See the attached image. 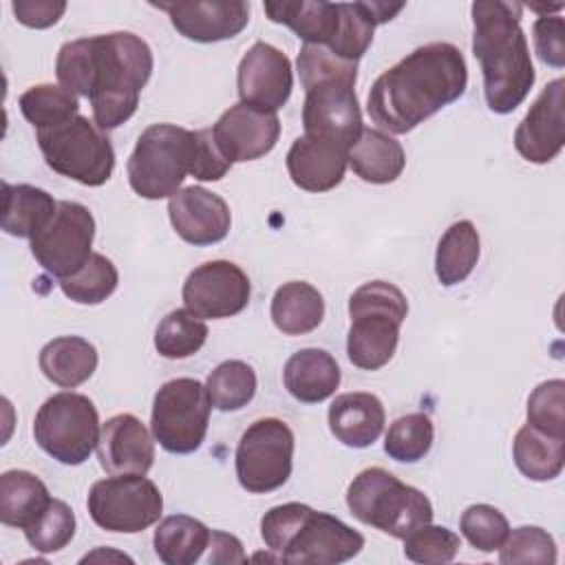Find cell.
<instances>
[{
    "instance_id": "7a4b0ae2",
    "label": "cell",
    "mask_w": 565,
    "mask_h": 565,
    "mask_svg": "<svg viewBox=\"0 0 565 565\" xmlns=\"http://www.w3.org/2000/svg\"><path fill=\"white\" fill-rule=\"evenodd\" d=\"M466 86L468 66L461 49L450 42H430L402 57L373 82L366 113L380 128L406 135L457 102Z\"/></svg>"
},
{
    "instance_id": "7402d4cb",
    "label": "cell",
    "mask_w": 565,
    "mask_h": 565,
    "mask_svg": "<svg viewBox=\"0 0 565 565\" xmlns=\"http://www.w3.org/2000/svg\"><path fill=\"white\" fill-rule=\"evenodd\" d=\"M285 163L296 188L305 192H329L342 183L349 152L302 135L291 143Z\"/></svg>"
},
{
    "instance_id": "6da1fadb",
    "label": "cell",
    "mask_w": 565,
    "mask_h": 565,
    "mask_svg": "<svg viewBox=\"0 0 565 565\" xmlns=\"http://www.w3.org/2000/svg\"><path fill=\"white\" fill-rule=\"evenodd\" d=\"M152 66L146 40L115 31L62 44L55 75L66 90L90 99L93 119L102 130H115L135 115Z\"/></svg>"
},
{
    "instance_id": "30bf717a",
    "label": "cell",
    "mask_w": 565,
    "mask_h": 565,
    "mask_svg": "<svg viewBox=\"0 0 565 565\" xmlns=\"http://www.w3.org/2000/svg\"><path fill=\"white\" fill-rule=\"evenodd\" d=\"M210 395L194 377H177L154 393L150 430L154 441L172 455H188L201 448L210 424Z\"/></svg>"
},
{
    "instance_id": "ac0fdd59",
    "label": "cell",
    "mask_w": 565,
    "mask_h": 565,
    "mask_svg": "<svg viewBox=\"0 0 565 565\" xmlns=\"http://www.w3.org/2000/svg\"><path fill=\"white\" fill-rule=\"evenodd\" d=\"M212 135L227 161H256L271 152L278 143L280 119L276 113H265L245 104H234L216 119Z\"/></svg>"
},
{
    "instance_id": "e0dca14e",
    "label": "cell",
    "mask_w": 565,
    "mask_h": 565,
    "mask_svg": "<svg viewBox=\"0 0 565 565\" xmlns=\"http://www.w3.org/2000/svg\"><path fill=\"white\" fill-rule=\"evenodd\" d=\"M565 143V79H552L514 130V148L530 163L556 159Z\"/></svg>"
},
{
    "instance_id": "b9f144b4",
    "label": "cell",
    "mask_w": 565,
    "mask_h": 565,
    "mask_svg": "<svg viewBox=\"0 0 565 565\" xmlns=\"http://www.w3.org/2000/svg\"><path fill=\"white\" fill-rule=\"evenodd\" d=\"M459 530L475 550L490 554L503 545L510 532V523L505 514L494 505L475 503L461 512Z\"/></svg>"
},
{
    "instance_id": "60d3db41",
    "label": "cell",
    "mask_w": 565,
    "mask_h": 565,
    "mask_svg": "<svg viewBox=\"0 0 565 565\" xmlns=\"http://www.w3.org/2000/svg\"><path fill=\"white\" fill-rule=\"evenodd\" d=\"M558 558L556 543L552 534L539 525H521L508 532L503 545L499 547V563L516 565V563H539L554 565Z\"/></svg>"
},
{
    "instance_id": "5bb4252c",
    "label": "cell",
    "mask_w": 565,
    "mask_h": 565,
    "mask_svg": "<svg viewBox=\"0 0 565 565\" xmlns=\"http://www.w3.org/2000/svg\"><path fill=\"white\" fill-rule=\"evenodd\" d=\"M183 302L199 318L221 320L249 305L252 282L232 260H210L194 267L183 282Z\"/></svg>"
},
{
    "instance_id": "e575fe53",
    "label": "cell",
    "mask_w": 565,
    "mask_h": 565,
    "mask_svg": "<svg viewBox=\"0 0 565 565\" xmlns=\"http://www.w3.org/2000/svg\"><path fill=\"white\" fill-rule=\"evenodd\" d=\"M18 106H20L24 119L38 130L60 126V124L73 119L79 110L75 93L66 90L64 86H55V84H38V86L26 88L20 95Z\"/></svg>"
},
{
    "instance_id": "836d02e7",
    "label": "cell",
    "mask_w": 565,
    "mask_h": 565,
    "mask_svg": "<svg viewBox=\"0 0 565 565\" xmlns=\"http://www.w3.org/2000/svg\"><path fill=\"white\" fill-rule=\"evenodd\" d=\"M256 373L243 360L221 362L205 382L210 402L214 408L230 413L247 406L256 395Z\"/></svg>"
},
{
    "instance_id": "1f68e13d",
    "label": "cell",
    "mask_w": 565,
    "mask_h": 565,
    "mask_svg": "<svg viewBox=\"0 0 565 565\" xmlns=\"http://www.w3.org/2000/svg\"><path fill=\"white\" fill-rule=\"evenodd\" d=\"M512 457L523 477L532 481H552L565 466V439L545 435L525 424L514 435Z\"/></svg>"
},
{
    "instance_id": "ab89813d",
    "label": "cell",
    "mask_w": 565,
    "mask_h": 565,
    "mask_svg": "<svg viewBox=\"0 0 565 565\" xmlns=\"http://www.w3.org/2000/svg\"><path fill=\"white\" fill-rule=\"evenodd\" d=\"M75 536V514L73 508L62 501L53 499L44 514L24 530V539L29 545L42 554H53L64 550Z\"/></svg>"
},
{
    "instance_id": "ee69618b",
    "label": "cell",
    "mask_w": 565,
    "mask_h": 565,
    "mask_svg": "<svg viewBox=\"0 0 565 565\" xmlns=\"http://www.w3.org/2000/svg\"><path fill=\"white\" fill-rule=\"evenodd\" d=\"M402 541H404V556L413 563H433V565L450 563L461 547V541L452 530L444 525H430V523L419 525L417 530L406 534Z\"/></svg>"
},
{
    "instance_id": "7c38bea8",
    "label": "cell",
    "mask_w": 565,
    "mask_h": 565,
    "mask_svg": "<svg viewBox=\"0 0 565 565\" xmlns=\"http://www.w3.org/2000/svg\"><path fill=\"white\" fill-rule=\"evenodd\" d=\"M236 477L243 490L265 494L287 483L294 468V433L278 417L247 426L236 446Z\"/></svg>"
},
{
    "instance_id": "277c9868",
    "label": "cell",
    "mask_w": 565,
    "mask_h": 565,
    "mask_svg": "<svg viewBox=\"0 0 565 565\" xmlns=\"http://www.w3.org/2000/svg\"><path fill=\"white\" fill-rule=\"evenodd\" d=\"M260 536L271 552L265 558L289 565H338L364 547L358 530L296 501L267 510L260 519Z\"/></svg>"
},
{
    "instance_id": "cb8c5ba5",
    "label": "cell",
    "mask_w": 565,
    "mask_h": 565,
    "mask_svg": "<svg viewBox=\"0 0 565 565\" xmlns=\"http://www.w3.org/2000/svg\"><path fill=\"white\" fill-rule=\"evenodd\" d=\"M340 366L324 349H300L282 369V382L289 395L302 404L324 402L340 386Z\"/></svg>"
},
{
    "instance_id": "8992f818",
    "label": "cell",
    "mask_w": 565,
    "mask_h": 565,
    "mask_svg": "<svg viewBox=\"0 0 565 565\" xmlns=\"http://www.w3.org/2000/svg\"><path fill=\"white\" fill-rule=\"evenodd\" d=\"M347 505L360 523L377 527L393 539H404L419 525L430 523L435 514L430 499L422 490L402 483L380 466L362 470L349 483Z\"/></svg>"
},
{
    "instance_id": "4316f807",
    "label": "cell",
    "mask_w": 565,
    "mask_h": 565,
    "mask_svg": "<svg viewBox=\"0 0 565 565\" xmlns=\"http://www.w3.org/2000/svg\"><path fill=\"white\" fill-rule=\"evenodd\" d=\"M97 349L79 335H60L40 351V371L62 388L84 384L97 369Z\"/></svg>"
},
{
    "instance_id": "f35d334b",
    "label": "cell",
    "mask_w": 565,
    "mask_h": 565,
    "mask_svg": "<svg viewBox=\"0 0 565 565\" xmlns=\"http://www.w3.org/2000/svg\"><path fill=\"white\" fill-rule=\"evenodd\" d=\"M296 66L305 93L329 82H347L353 86L358 82V64L338 57L322 44H302Z\"/></svg>"
},
{
    "instance_id": "bcb514c9",
    "label": "cell",
    "mask_w": 565,
    "mask_h": 565,
    "mask_svg": "<svg viewBox=\"0 0 565 565\" xmlns=\"http://www.w3.org/2000/svg\"><path fill=\"white\" fill-rule=\"evenodd\" d=\"M232 168V161L218 150L210 128L194 130V159L190 174L199 181H221Z\"/></svg>"
},
{
    "instance_id": "4fadbf2b",
    "label": "cell",
    "mask_w": 565,
    "mask_h": 565,
    "mask_svg": "<svg viewBox=\"0 0 565 565\" xmlns=\"http://www.w3.org/2000/svg\"><path fill=\"white\" fill-rule=\"evenodd\" d=\"M95 218L75 201H60L51 221L31 238V254L38 265L57 280L77 274L90 258Z\"/></svg>"
},
{
    "instance_id": "9a60e30c",
    "label": "cell",
    "mask_w": 565,
    "mask_h": 565,
    "mask_svg": "<svg viewBox=\"0 0 565 565\" xmlns=\"http://www.w3.org/2000/svg\"><path fill=\"white\" fill-rule=\"evenodd\" d=\"M302 128L307 137L333 143L349 152L362 132L355 86L347 82H329L307 90Z\"/></svg>"
},
{
    "instance_id": "681fc988",
    "label": "cell",
    "mask_w": 565,
    "mask_h": 565,
    "mask_svg": "<svg viewBox=\"0 0 565 565\" xmlns=\"http://www.w3.org/2000/svg\"><path fill=\"white\" fill-rule=\"evenodd\" d=\"M110 556H119V558H121V561H132V558H130V556H126V554H119V552H113V554H110V552H108V550H106V552H104V550H102V547H99V550H95V552H90V554H86V556H84V558H82V563H88V561H97V558H106V561H108V558H110Z\"/></svg>"
},
{
    "instance_id": "7bdbcfd3",
    "label": "cell",
    "mask_w": 565,
    "mask_h": 565,
    "mask_svg": "<svg viewBox=\"0 0 565 565\" xmlns=\"http://www.w3.org/2000/svg\"><path fill=\"white\" fill-rule=\"evenodd\" d=\"M527 424L545 435L565 439V382H541L527 397Z\"/></svg>"
},
{
    "instance_id": "44dd1931",
    "label": "cell",
    "mask_w": 565,
    "mask_h": 565,
    "mask_svg": "<svg viewBox=\"0 0 565 565\" xmlns=\"http://www.w3.org/2000/svg\"><path fill=\"white\" fill-rule=\"evenodd\" d=\"M97 459L106 475H146L154 463L152 435L139 417L113 415L102 426Z\"/></svg>"
},
{
    "instance_id": "8fae6325",
    "label": "cell",
    "mask_w": 565,
    "mask_h": 565,
    "mask_svg": "<svg viewBox=\"0 0 565 565\" xmlns=\"http://www.w3.org/2000/svg\"><path fill=\"white\" fill-rule=\"evenodd\" d=\"M86 508L102 530L137 534L159 521L163 497L143 475H110L90 486Z\"/></svg>"
},
{
    "instance_id": "f546056e",
    "label": "cell",
    "mask_w": 565,
    "mask_h": 565,
    "mask_svg": "<svg viewBox=\"0 0 565 565\" xmlns=\"http://www.w3.org/2000/svg\"><path fill=\"white\" fill-rule=\"evenodd\" d=\"M274 327L285 335H305L324 318V298L322 294L305 282L291 280L276 289L269 307Z\"/></svg>"
},
{
    "instance_id": "52a82bcc",
    "label": "cell",
    "mask_w": 565,
    "mask_h": 565,
    "mask_svg": "<svg viewBox=\"0 0 565 565\" xmlns=\"http://www.w3.org/2000/svg\"><path fill=\"white\" fill-rule=\"evenodd\" d=\"M194 159V130L177 124L148 126L126 163L128 183L141 199L159 201L179 192Z\"/></svg>"
},
{
    "instance_id": "d590c367",
    "label": "cell",
    "mask_w": 565,
    "mask_h": 565,
    "mask_svg": "<svg viewBox=\"0 0 565 565\" xmlns=\"http://www.w3.org/2000/svg\"><path fill=\"white\" fill-rule=\"evenodd\" d=\"M207 340V324L190 309L170 311L154 331V349L168 360L194 355Z\"/></svg>"
},
{
    "instance_id": "8d00e7d4",
    "label": "cell",
    "mask_w": 565,
    "mask_h": 565,
    "mask_svg": "<svg viewBox=\"0 0 565 565\" xmlns=\"http://www.w3.org/2000/svg\"><path fill=\"white\" fill-rule=\"evenodd\" d=\"M117 282L119 271L113 260L99 252H93L77 274L60 280V289L77 305H99L113 296Z\"/></svg>"
},
{
    "instance_id": "3957f363",
    "label": "cell",
    "mask_w": 565,
    "mask_h": 565,
    "mask_svg": "<svg viewBox=\"0 0 565 565\" xmlns=\"http://www.w3.org/2000/svg\"><path fill=\"white\" fill-rule=\"evenodd\" d=\"M472 13V53L481 64L486 104L508 115L523 104L536 73L521 29V4L505 0H477Z\"/></svg>"
},
{
    "instance_id": "603a6c76",
    "label": "cell",
    "mask_w": 565,
    "mask_h": 565,
    "mask_svg": "<svg viewBox=\"0 0 565 565\" xmlns=\"http://www.w3.org/2000/svg\"><path fill=\"white\" fill-rule=\"evenodd\" d=\"M331 435L349 448L371 446L384 430L386 413L377 395L355 391L338 395L327 413Z\"/></svg>"
},
{
    "instance_id": "c3c4849f",
    "label": "cell",
    "mask_w": 565,
    "mask_h": 565,
    "mask_svg": "<svg viewBox=\"0 0 565 565\" xmlns=\"http://www.w3.org/2000/svg\"><path fill=\"white\" fill-rule=\"evenodd\" d=\"M205 561L207 563H241V561H245L243 545L236 536H232L227 532L212 530V539H210Z\"/></svg>"
},
{
    "instance_id": "74e56055",
    "label": "cell",
    "mask_w": 565,
    "mask_h": 565,
    "mask_svg": "<svg viewBox=\"0 0 565 565\" xmlns=\"http://www.w3.org/2000/svg\"><path fill=\"white\" fill-rule=\"evenodd\" d=\"M435 426L426 413H408L397 417L384 437V452L402 463L424 459L433 446Z\"/></svg>"
},
{
    "instance_id": "7dc6e473",
    "label": "cell",
    "mask_w": 565,
    "mask_h": 565,
    "mask_svg": "<svg viewBox=\"0 0 565 565\" xmlns=\"http://www.w3.org/2000/svg\"><path fill=\"white\" fill-rule=\"evenodd\" d=\"M13 15L20 24L29 29H49L66 11L64 0H13Z\"/></svg>"
},
{
    "instance_id": "83f0119b",
    "label": "cell",
    "mask_w": 565,
    "mask_h": 565,
    "mask_svg": "<svg viewBox=\"0 0 565 565\" xmlns=\"http://www.w3.org/2000/svg\"><path fill=\"white\" fill-rule=\"evenodd\" d=\"M49 488L29 470H7L0 475V521L9 527L26 530L51 503Z\"/></svg>"
},
{
    "instance_id": "d6986e66",
    "label": "cell",
    "mask_w": 565,
    "mask_h": 565,
    "mask_svg": "<svg viewBox=\"0 0 565 565\" xmlns=\"http://www.w3.org/2000/svg\"><path fill=\"white\" fill-rule=\"evenodd\" d=\"M152 7L170 15L179 35L203 44L232 40L249 22V2L243 0L152 2Z\"/></svg>"
},
{
    "instance_id": "4dcf8cb0",
    "label": "cell",
    "mask_w": 565,
    "mask_h": 565,
    "mask_svg": "<svg viewBox=\"0 0 565 565\" xmlns=\"http://www.w3.org/2000/svg\"><path fill=\"white\" fill-rule=\"evenodd\" d=\"M212 530L194 516H166L152 536L154 554L166 565H194L210 547Z\"/></svg>"
},
{
    "instance_id": "f1b7e54d",
    "label": "cell",
    "mask_w": 565,
    "mask_h": 565,
    "mask_svg": "<svg viewBox=\"0 0 565 565\" xmlns=\"http://www.w3.org/2000/svg\"><path fill=\"white\" fill-rule=\"evenodd\" d=\"M53 196L29 183H2V218L0 227L9 236L33 238L55 214Z\"/></svg>"
},
{
    "instance_id": "2e32d148",
    "label": "cell",
    "mask_w": 565,
    "mask_h": 565,
    "mask_svg": "<svg viewBox=\"0 0 565 565\" xmlns=\"http://www.w3.org/2000/svg\"><path fill=\"white\" fill-rule=\"evenodd\" d=\"M236 82L241 104L276 113L287 104L294 88L291 62L280 49L267 42H254L238 64Z\"/></svg>"
},
{
    "instance_id": "d6a6232c",
    "label": "cell",
    "mask_w": 565,
    "mask_h": 565,
    "mask_svg": "<svg viewBox=\"0 0 565 565\" xmlns=\"http://www.w3.org/2000/svg\"><path fill=\"white\" fill-rule=\"evenodd\" d=\"M481 254L479 232L472 221L452 223L439 238L435 252V274L444 287L463 282Z\"/></svg>"
},
{
    "instance_id": "ffe728a7",
    "label": "cell",
    "mask_w": 565,
    "mask_h": 565,
    "mask_svg": "<svg viewBox=\"0 0 565 565\" xmlns=\"http://www.w3.org/2000/svg\"><path fill=\"white\" fill-rule=\"evenodd\" d=\"M168 216L177 236L196 247L223 241L232 225V212L225 199L201 185H190L172 194Z\"/></svg>"
},
{
    "instance_id": "d4e9b609",
    "label": "cell",
    "mask_w": 565,
    "mask_h": 565,
    "mask_svg": "<svg viewBox=\"0 0 565 565\" xmlns=\"http://www.w3.org/2000/svg\"><path fill=\"white\" fill-rule=\"evenodd\" d=\"M267 18L276 24L289 26L305 44H322L327 46L340 24V7L338 2L324 0H296V2H265L263 4Z\"/></svg>"
},
{
    "instance_id": "484cf974",
    "label": "cell",
    "mask_w": 565,
    "mask_h": 565,
    "mask_svg": "<svg viewBox=\"0 0 565 565\" xmlns=\"http://www.w3.org/2000/svg\"><path fill=\"white\" fill-rule=\"evenodd\" d=\"M351 170L366 183H393L406 166L404 148L391 135L377 128H362L358 141L349 150Z\"/></svg>"
},
{
    "instance_id": "9c48e42d",
    "label": "cell",
    "mask_w": 565,
    "mask_h": 565,
    "mask_svg": "<svg viewBox=\"0 0 565 565\" xmlns=\"http://www.w3.org/2000/svg\"><path fill=\"white\" fill-rule=\"evenodd\" d=\"M102 435L95 404L73 391L51 395L35 413V444L64 466L84 463L97 448Z\"/></svg>"
},
{
    "instance_id": "5b68a950",
    "label": "cell",
    "mask_w": 565,
    "mask_h": 565,
    "mask_svg": "<svg viewBox=\"0 0 565 565\" xmlns=\"http://www.w3.org/2000/svg\"><path fill=\"white\" fill-rule=\"evenodd\" d=\"M408 313V300L399 287L371 280L349 298L351 327L347 355L362 371H377L391 362L399 342V327Z\"/></svg>"
},
{
    "instance_id": "ba28073f",
    "label": "cell",
    "mask_w": 565,
    "mask_h": 565,
    "mask_svg": "<svg viewBox=\"0 0 565 565\" xmlns=\"http://www.w3.org/2000/svg\"><path fill=\"white\" fill-rule=\"evenodd\" d=\"M46 166L82 185H104L115 168L113 143L95 121L84 115L35 132Z\"/></svg>"
},
{
    "instance_id": "f6af8a7d",
    "label": "cell",
    "mask_w": 565,
    "mask_h": 565,
    "mask_svg": "<svg viewBox=\"0 0 565 565\" xmlns=\"http://www.w3.org/2000/svg\"><path fill=\"white\" fill-rule=\"evenodd\" d=\"M534 49L543 64L563 68L565 66V22L556 15H539L532 26Z\"/></svg>"
}]
</instances>
